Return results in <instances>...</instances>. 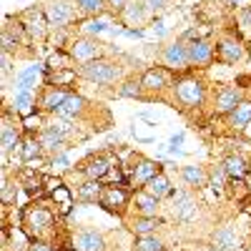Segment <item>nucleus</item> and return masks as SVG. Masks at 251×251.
<instances>
[{"instance_id": "nucleus-1", "label": "nucleus", "mask_w": 251, "mask_h": 251, "mask_svg": "<svg viewBox=\"0 0 251 251\" xmlns=\"http://www.w3.org/2000/svg\"><path fill=\"white\" fill-rule=\"evenodd\" d=\"M58 208H53L46 201H30L28 206L20 208V226L28 231L30 239H43L48 231L58 226Z\"/></svg>"}, {"instance_id": "nucleus-2", "label": "nucleus", "mask_w": 251, "mask_h": 251, "mask_svg": "<svg viewBox=\"0 0 251 251\" xmlns=\"http://www.w3.org/2000/svg\"><path fill=\"white\" fill-rule=\"evenodd\" d=\"M171 96L181 111H201L208 103V86L199 75H181L174 80Z\"/></svg>"}, {"instance_id": "nucleus-3", "label": "nucleus", "mask_w": 251, "mask_h": 251, "mask_svg": "<svg viewBox=\"0 0 251 251\" xmlns=\"http://www.w3.org/2000/svg\"><path fill=\"white\" fill-rule=\"evenodd\" d=\"M123 66L111 58H98L78 66V75L88 83H96V86H118L123 80Z\"/></svg>"}, {"instance_id": "nucleus-4", "label": "nucleus", "mask_w": 251, "mask_h": 251, "mask_svg": "<svg viewBox=\"0 0 251 251\" xmlns=\"http://www.w3.org/2000/svg\"><path fill=\"white\" fill-rule=\"evenodd\" d=\"M216 60L224 66H239L249 60V46L236 33H224L216 40Z\"/></svg>"}, {"instance_id": "nucleus-5", "label": "nucleus", "mask_w": 251, "mask_h": 251, "mask_svg": "<svg viewBox=\"0 0 251 251\" xmlns=\"http://www.w3.org/2000/svg\"><path fill=\"white\" fill-rule=\"evenodd\" d=\"M71 53V58L78 63V66H83V63H91V60H98V58H106V43H100L98 38L93 35H75L71 38V43L66 48Z\"/></svg>"}, {"instance_id": "nucleus-6", "label": "nucleus", "mask_w": 251, "mask_h": 251, "mask_svg": "<svg viewBox=\"0 0 251 251\" xmlns=\"http://www.w3.org/2000/svg\"><path fill=\"white\" fill-rule=\"evenodd\" d=\"M18 15H20V20H23L30 43H46V40L50 38L53 28H50L48 18H46V13H43V8H40V5H30L25 10H20Z\"/></svg>"}, {"instance_id": "nucleus-7", "label": "nucleus", "mask_w": 251, "mask_h": 251, "mask_svg": "<svg viewBox=\"0 0 251 251\" xmlns=\"http://www.w3.org/2000/svg\"><path fill=\"white\" fill-rule=\"evenodd\" d=\"M201 211V203L196 199V194L191 188H181V191H174L171 196V219L178 224H191Z\"/></svg>"}, {"instance_id": "nucleus-8", "label": "nucleus", "mask_w": 251, "mask_h": 251, "mask_svg": "<svg viewBox=\"0 0 251 251\" xmlns=\"http://www.w3.org/2000/svg\"><path fill=\"white\" fill-rule=\"evenodd\" d=\"M40 8H43L46 18H48V23L53 30H63V28H68L73 20H75V5H73V0H43L40 3Z\"/></svg>"}, {"instance_id": "nucleus-9", "label": "nucleus", "mask_w": 251, "mask_h": 251, "mask_svg": "<svg viewBox=\"0 0 251 251\" xmlns=\"http://www.w3.org/2000/svg\"><path fill=\"white\" fill-rule=\"evenodd\" d=\"M174 80H176L174 73L169 68H163V66H151V68H146L141 73V86H143V91H146L149 98H156L163 91L174 88Z\"/></svg>"}, {"instance_id": "nucleus-10", "label": "nucleus", "mask_w": 251, "mask_h": 251, "mask_svg": "<svg viewBox=\"0 0 251 251\" xmlns=\"http://www.w3.org/2000/svg\"><path fill=\"white\" fill-rule=\"evenodd\" d=\"M158 60L163 68H169L171 73H186L188 68V48L181 38L171 40V43H166L161 50H158Z\"/></svg>"}, {"instance_id": "nucleus-11", "label": "nucleus", "mask_w": 251, "mask_h": 251, "mask_svg": "<svg viewBox=\"0 0 251 251\" xmlns=\"http://www.w3.org/2000/svg\"><path fill=\"white\" fill-rule=\"evenodd\" d=\"M75 171H78L83 178L106 181L108 174L113 171V156H108V153H91V156H86V158L75 166Z\"/></svg>"}, {"instance_id": "nucleus-12", "label": "nucleus", "mask_w": 251, "mask_h": 251, "mask_svg": "<svg viewBox=\"0 0 251 251\" xmlns=\"http://www.w3.org/2000/svg\"><path fill=\"white\" fill-rule=\"evenodd\" d=\"M131 196H133V194H131L126 186L106 183V186H103V196H100V203H98V206H103L106 211H111V214L126 219V208L131 206Z\"/></svg>"}, {"instance_id": "nucleus-13", "label": "nucleus", "mask_w": 251, "mask_h": 251, "mask_svg": "<svg viewBox=\"0 0 251 251\" xmlns=\"http://www.w3.org/2000/svg\"><path fill=\"white\" fill-rule=\"evenodd\" d=\"M208 246H214L216 251H241L244 241L234 224H219L208 236Z\"/></svg>"}, {"instance_id": "nucleus-14", "label": "nucleus", "mask_w": 251, "mask_h": 251, "mask_svg": "<svg viewBox=\"0 0 251 251\" xmlns=\"http://www.w3.org/2000/svg\"><path fill=\"white\" fill-rule=\"evenodd\" d=\"M241 100H244L241 86H221V88H216V93L211 98V111H214V116H228Z\"/></svg>"}, {"instance_id": "nucleus-15", "label": "nucleus", "mask_w": 251, "mask_h": 251, "mask_svg": "<svg viewBox=\"0 0 251 251\" xmlns=\"http://www.w3.org/2000/svg\"><path fill=\"white\" fill-rule=\"evenodd\" d=\"M186 48L191 68H208L216 60V43H211L208 38H196L191 43H186Z\"/></svg>"}, {"instance_id": "nucleus-16", "label": "nucleus", "mask_w": 251, "mask_h": 251, "mask_svg": "<svg viewBox=\"0 0 251 251\" xmlns=\"http://www.w3.org/2000/svg\"><path fill=\"white\" fill-rule=\"evenodd\" d=\"M151 10L146 5V0H128V5H126L118 15L121 25L126 28H146V23H151Z\"/></svg>"}, {"instance_id": "nucleus-17", "label": "nucleus", "mask_w": 251, "mask_h": 251, "mask_svg": "<svg viewBox=\"0 0 251 251\" xmlns=\"http://www.w3.org/2000/svg\"><path fill=\"white\" fill-rule=\"evenodd\" d=\"M68 93H71L68 88H55V86L43 83V86H40V93H38V111L46 113V116H53L60 108V103L68 98Z\"/></svg>"}, {"instance_id": "nucleus-18", "label": "nucleus", "mask_w": 251, "mask_h": 251, "mask_svg": "<svg viewBox=\"0 0 251 251\" xmlns=\"http://www.w3.org/2000/svg\"><path fill=\"white\" fill-rule=\"evenodd\" d=\"M91 111V103L86 100V98H83L80 93H75V91H71L68 93V98L66 100H63L60 103V108L55 111L58 116H63V118H71V121H83V118H86V113Z\"/></svg>"}, {"instance_id": "nucleus-19", "label": "nucleus", "mask_w": 251, "mask_h": 251, "mask_svg": "<svg viewBox=\"0 0 251 251\" xmlns=\"http://www.w3.org/2000/svg\"><path fill=\"white\" fill-rule=\"evenodd\" d=\"M20 141H23L20 126H15V121L5 111L3 113V126H0V146H3V156H10L15 149H20Z\"/></svg>"}, {"instance_id": "nucleus-20", "label": "nucleus", "mask_w": 251, "mask_h": 251, "mask_svg": "<svg viewBox=\"0 0 251 251\" xmlns=\"http://www.w3.org/2000/svg\"><path fill=\"white\" fill-rule=\"evenodd\" d=\"M73 246L78 251H108L106 234L98 231V228H80L73 236Z\"/></svg>"}, {"instance_id": "nucleus-21", "label": "nucleus", "mask_w": 251, "mask_h": 251, "mask_svg": "<svg viewBox=\"0 0 251 251\" xmlns=\"http://www.w3.org/2000/svg\"><path fill=\"white\" fill-rule=\"evenodd\" d=\"M126 228L133 234V236H149V234H156L158 228L166 226V221L161 216H126Z\"/></svg>"}, {"instance_id": "nucleus-22", "label": "nucleus", "mask_w": 251, "mask_h": 251, "mask_svg": "<svg viewBox=\"0 0 251 251\" xmlns=\"http://www.w3.org/2000/svg\"><path fill=\"white\" fill-rule=\"evenodd\" d=\"M178 178L183 181L186 188L191 191H201V188L208 186V169L201 163H188V166H181L178 169Z\"/></svg>"}, {"instance_id": "nucleus-23", "label": "nucleus", "mask_w": 251, "mask_h": 251, "mask_svg": "<svg viewBox=\"0 0 251 251\" xmlns=\"http://www.w3.org/2000/svg\"><path fill=\"white\" fill-rule=\"evenodd\" d=\"M131 208L138 216H158L161 214V199L149 194L146 188H138L131 196Z\"/></svg>"}, {"instance_id": "nucleus-24", "label": "nucleus", "mask_w": 251, "mask_h": 251, "mask_svg": "<svg viewBox=\"0 0 251 251\" xmlns=\"http://www.w3.org/2000/svg\"><path fill=\"white\" fill-rule=\"evenodd\" d=\"M15 178H18L20 188H25V191H28L30 196L43 194V178H46V174H40V171L35 169V166H30V163L20 166L18 174H15Z\"/></svg>"}, {"instance_id": "nucleus-25", "label": "nucleus", "mask_w": 251, "mask_h": 251, "mask_svg": "<svg viewBox=\"0 0 251 251\" xmlns=\"http://www.w3.org/2000/svg\"><path fill=\"white\" fill-rule=\"evenodd\" d=\"M103 181H91V178H83L75 188H73V196L78 203H86V206H96L100 203V196H103Z\"/></svg>"}, {"instance_id": "nucleus-26", "label": "nucleus", "mask_w": 251, "mask_h": 251, "mask_svg": "<svg viewBox=\"0 0 251 251\" xmlns=\"http://www.w3.org/2000/svg\"><path fill=\"white\" fill-rule=\"evenodd\" d=\"M38 138H40V143H43V153L48 158L55 156V153H66L71 149V141L66 136H60L58 131H53L50 126H46V128L38 133Z\"/></svg>"}, {"instance_id": "nucleus-27", "label": "nucleus", "mask_w": 251, "mask_h": 251, "mask_svg": "<svg viewBox=\"0 0 251 251\" xmlns=\"http://www.w3.org/2000/svg\"><path fill=\"white\" fill-rule=\"evenodd\" d=\"M46 126H50V128H53V131H58L60 136H66L71 143H73V141H83V138H86V133H80L78 121L63 118V116H58V113L48 116V123H46Z\"/></svg>"}, {"instance_id": "nucleus-28", "label": "nucleus", "mask_w": 251, "mask_h": 251, "mask_svg": "<svg viewBox=\"0 0 251 251\" xmlns=\"http://www.w3.org/2000/svg\"><path fill=\"white\" fill-rule=\"evenodd\" d=\"M43 71H46V63H33V66H28L25 71H20V73L15 75V80H13L15 93H20V91H33L35 83H38V78L43 75Z\"/></svg>"}, {"instance_id": "nucleus-29", "label": "nucleus", "mask_w": 251, "mask_h": 251, "mask_svg": "<svg viewBox=\"0 0 251 251\" xmlns=\"http://www.w3.org/2000/svg\"><path fill=\"white\" fill-rule=\"evenodd\" d=\"M226 121H228V128L231 131H236V133H244L249 126H251V100H241L239 106L226 116Z\"/></svg>"}, {"instance_id": "nucleus-30", "label": "nucleus", "mask_w": 251, "mask_h": 251, "mask_svg": "<svg viewBox=\"0 0 251 251\" xmlns=\"http://www.w3.org/2000/svg\"><path fill=\"white\" fill-rule=\"evenodd\" d=\"M221 166H224V171H226L228 178H246V176L251 174V163H249V158L241 156V153H228V156L221 161Z\"/></svg>"}, {"instance_id": "nucleus-31", "label": "nucleus", "mask_w": 251, "mask_h": 251, "mask_svg": "<svg viewBox=\"0 0 251 251\" xmlns=\"http://www.w3.org/2000/svg\"><path fill=\"white\" fill-rule=\"evenodd\" d=\"M18 153H20V161H23V163H33V161H38V158H48V156L43 153V143H40L38 136H23Z\"/></svg>"}, {"instance_id": "nucleus-32", "label": "nucleus", "mask_w": 251, "mask_h": 251, "mask_svg": "<svg viewBox=\"0 0 251 251\" xmlns=\"http://www.w3.org/2000/svg\"><path fill=\"white\" fill-rule=\"evenodd\" d=\"M78 75V68H66V71H43V83H48V86H55V88H68L75 83Z\"/></svg>"}, {"instance_id": "nucleus-33", "label": "nucleus", "mask_w": 251, "mask_h": 251, "mask_svg": "<svg viewBox=\"0 0 251 251\" xmlns=\"http://www.w3.org/2000/svg\"><path fill=\"white\" fill-rule=\"evenodd\" d=\"M143 188H146V191H149V194L158 196L161 201H163V199H171V196H174V191H176V188H174V183H171V178L166 176V171L156 174V176H153V178H151L149 183H146Z\"/></svg>"}, {"instance_id": "nucleus-34", "label": "nucleus", "mask_w": 251, "mask_h": 251, "mask_svg": "<svg viewBox=\"0 0 251 251\" xmlns=\"http://www.w3.org/2000/svg\"><path fill=\"white\" fill-rule=\"evenodd\" d=\"M116 93L121 98H133V100H149V96H146L143 86H141V75H131V78H123L118 86H116Z\"/></svg>"}, {"instance_id": "nucleus-35", "label": "nucleus", "mask_w": 251, "mask_h": 251, "mask_svg": "<svg viewBox=\"0 0 251 251\" xmlns=\"http://www.w3.org/2000/svg\"><path fill=\"white\" fill-rule=\"evenodd\" d=\"M13 111H15L20 118L38 113V96H33V91H20V93H15V98H13Z\"/></svg>"}, {"instance_id": "nucleus-36", "label": "nucleus", "mask_w": 251, "mask_h": 251, "mask_svg": "<svg viewBox=\"0 0 251 251\" xmlns=\"http://www.w3.org/2000/svg\"><path fill=\"white\" fill-rule=\"evenodd\" d=\"M50 199L55 201V208H58V214H60V216H71L73 203H75V196L71 194V188H68V186H60L58 191L50 194Z\"/></svg>"}, {"instance_id": "nucleus-37", "label": "nucleus", "mask_w": 251, "mask_h": 251, "mask_svg": "<svg viewBox=\"0 0 251 251\" xmlns=\"http://www.w3.org/2000/svg\"><path fill=\"white\" fill-rule=\"evenodd\" d=\"M131 251H166V241L158 234H149V236H136L131 241Z\"/></svg>"}, {"instance_id": "nucleus-38", "label": "nucleus", "mask_w": 251, "mask_h": 251, "mask_svg": "<svg viewBox=\"0 0 251 251\" xmlns=\"http://www.w3.org/2000/svg\"><path fill=\"white\" fill-rule=\"evenodd\" d=\"M73 5L86 18H100L106 15V0H73Z\"/></svg>"}, {"instance_id": "nucleus-39", "label": "nucleus", "mask_w": 251, "mask_h": 251, "mask_svg": "<svg viewBox=\"0 0 251 251\" xmlns=\"http://www.w3.org/2000/svg\"><path fill=\"white\" fill-rule=\"evenodd\" d=\"M66 68H75V60L71 58L68 50H53L46 60V71H66Z\"/></svg>"}, {"instance_id": "nucleus-40", "label": "nucleus", "mask_w": 251, "mask_h": 251, "mask_svg": "<svg viewBox=\"0 0 251 251\" xmlns=\"http://www.w3.org/2000/svg\"><path fill=\"white\" fill-rule=\"evenodd\" d=\"M20 128L25 131V136H38L40 131L46 128V123H48V118H46V113H33V116H25V118H20Z\"/></svg>"}, {"instance_id": "nucleus-41", "label": "nucleus", "mask_w": 251, "mask_h": 251, "mask_svg": "<svg viewBox=\"0 0 251 251\" xmlns=\"http://www.w3.org/2000/svg\"><path fill=\"white\" fill-rule=\"evenodd\" d=\"M18 178H13L10 181V176H8V171H3V186H0V199H3V206L8 208V206H13L15 203V199H18Z\"/></svg>"}, {"instance_id": "nucleus-42", "label": "nucleus", "mask_w": 251, "mask_h": 251, "mask_svg": "<svg viewBox=\"0 0 251 251\" xmlns=\"http://www.w3.org/2000/svg\"><path fill=\"white\" fill-rule=\"evenodd\" d=\"M226 183H228V176L224 171V166H214V169H208V186L216 191V196H221L226 191Z\"/></svg>"}, {"instance_id": "nucleus-43", "label": "nucleus", "mask_w": 251, "mask_h": 251, "mask_svg": "<svg viewBox=\"0 0 251 251\" xmlns=\"http://www.w3.org/2000/svg\"><path fill=\"white\" fill-rule=\"evenodd\" d=\"M80 33L96 38L98 33H111V23H108V20H103V18H88V20H83Z\"/></svg>"}, {"instance_id": "nucleus-44", "label": "nucleus", "mask_w": 251, "mask_h": 251, "mask_svg": "<svg viewBox=\"0 0 251 251\" xmlns=\"http://www.w3.org/2000/svg\"><path fill=\"white\" fill-rule=\"evenodd\" d=\"M48 166H50V171H53V174L63 176V174H68V171H71V158H68V153H55V156L48 158Z\"/></svg>"}, {"instance_id": "nucleus-45", "label": "nucleus", "mask_w": 251, "mask_h": 251, "mask_svg": "<svg viewBox=\"0 0 251 251\" xmlns=\"http://www.w3.org/2000/svg\"><path fill=\"white\" fill-rule=\"evenodd\" d=\"M149 30H151L158 40L169 35V28H166V20H163L161 15H153V18H151V25H149Z\"/></svg>"}, {"instance_id": "nucleus-46", "label": "nucleus", "mask_w": 251, "mask_h": 251, "mask_svg": "<svg viewBox=\"0 0 251 251\" xmlns=\"http://www.w3.org/2000/svg\"><path fill=\"white\" fill-rule=\"evenodd\" d=\"M236 20H239V28H241L244 33H251V5H244V8L239 10Z\"/></svg>"}, {"instance_id": "nucleus-47", "label": "nucleus", "mask_w": 251, "mask_h": 251, "mask_svg": "<svg viewBox=\"0 0 251 251\" xmlns=\"http://www.w3.org/2000/svg\"><path fill=\"white\" fill-rule=\"evenodd\" d=\"M128 5V0H106V15H121V10Z\"/></svg>"}, {"instance_id": "nucleus-48", "label": "nucleus", "mask_w": 251, "mask_h": 251, "mask_svg": "<svg viewBox=\"0 0 251 251\" xmlns=\"http://www.w3.org/2000/svg\"><path fill=\"white\" fill-rule=\"evenodd\" d=\"M146 5H149L151 15H161L166 10V5H169V0H146Z\"/></svg>"}, {"instance_id": "nucleus-49", "label": "nucleus", "mask_w": 251, "mask_h": 251, "mask_svg": "<svg viewBox=\"0 0 251 251\" xmlns=\"http://www.w3.org/2000/svg\"><path fill=\"white\" fill-rule=\"evenodd\" d=\"M28 251H55L53 244H48L46 239H33V244L28 246Z\"/></svg>"}, {"instance_id": "nucleus-50", "label": "nucleus", "mask_w": 251, "mask_h": 251, "mask_svg": "<svg viewBox=\"0 0 251 251\" xmlns=\"http://www.w3.org/2000/svg\"><path fill=\"white\" fill-rule=\"evenodd\" d=\"M146 28H123V35L126 38H146Z\"/></svg>"}, {"instance_id": "nucleus-51", "label": "nucleus", "mask_w": 251, "mask_h": 251, "mask_svg": "<svg viewBox=\"0 0 251 251\" xmlns=\"http://www.w3.org/2000/svg\"><path fill=\"white\" fill-rule=\"evenodd\" d=\"M13 58H15V55L3 53V78H8V75H10V71H13Z\"/></svg>"}, {"instance_id": "nucleus-52", "label": "nucleus", "mask_w": 251, "mask_h": 251, "mask_svg": "<svg viewBox=\"0 0 251 251\" xmlns=\"http://www.w3.org/2000/svg\"><path fill=\"white\" fill-rule=\"evenodd\" d=\"M228 3H231V5H239V3H246V0H228Z\"/></svg>"}, {"instance_id": "nucleus-53", "label": "nucleus", "mask_w": 251, "mask_h": 251, "mask_svg": "<svg viewBox=\"0 0 251 251\" xmlns=\"http://www.w3.org/2000/svg\"><path fill=\"white\" fill-rule=\"evenodd\" d=\"M203 251H216V249H214V246H208V249H203Z\"/></svg>"}, {"instance_id": "nucleus-54", "label": "nucleus", "mask_w": 251, "mask_h": 251, "mask_svg": "<svg viewBox=\"0 0 251 251\" xmlns=\"http://www.w3.org/2000/svg\"><path fill=\"white\" fill-rule=\"evenodd\" d=\"M199 251H203V249H199Z\"/></svg>"}]
</instances>
